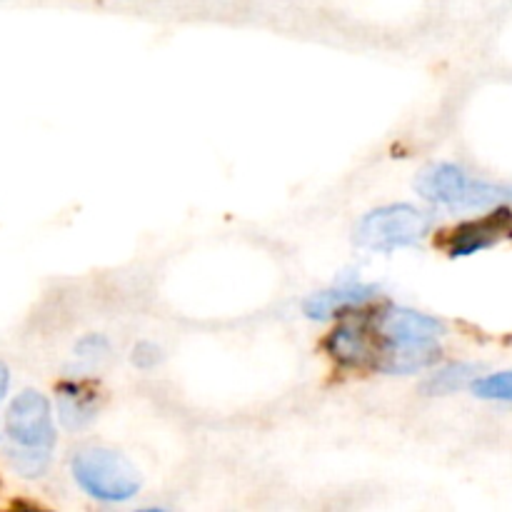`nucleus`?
I'll return each mask as SVG.
<instances>
[{"label":"nucleus","instance_id":"obj_11","mask_svg":"<svg viewBox=\"0 0 512 512\" xmlns=\"http://www.w3.org/2000/svg\"><path fill=\"white\" fill-rule=\"evenodd\" d=\"M478 375V368L470 363H453L445 368L435 370L428 380L423 383L425 395H450L458 393L465 385H473V378Z\"/></svg>","mask_w":512,"mask_h":512},{"label":"nucleus","instance_id":"obj_14","mask_svg":"<svg viewBox=\"0 0 512 512\" xmlns=\"http://www.w3.org/2000/svg\"><path fill=\"white\" fill-rule=\"evenodd\" d=\"M75 355H78L80 360H85V363L95 365L100 363V360L108 358L110 345L103 335H88V338H83L78 345H75Z\"/></svg>","mask_w":512,"mask_h":512},{"label":"nucleus","instance_id":"obj_4","mask_svg":"<svg viewBox=\"0 0 512 512\" xmlns=\"http://www.w3.org/2000/svg\"><path fill=\"white\" fill-rule=\"evenodd\" d=\"M5 433L15 445L53 448L58 435H55L50 400L38 390H23L15 395L5 413Z\"/></svg>","mask_w":512,"mask_h":512},{"label":"nucleus","instance_id":"obj_3","mask_svg":"<svg viewBox=\"0 0 512 512\" xmlns=\"http://www.w3.org/2000/svg\"><path fill=\"white\" fill-rule=\"evenodd\" d=\"M433 215L410 203H393L365 213L355 225L353 240L358 248L373 253H395L413 248L433 233Z\"/></svg>","mask_w":512,"mask_h":512},{"label":"nucleus","instance_id":"obj_6","mask_svg":"<svg viewBox=\"0 0 512 512\" xmlns=\"http://www.w3.org/2000/svg\"><path fill=\"white\" fill-rule=\"evenodd\" d=\"M512 235V210L508 205L493 208L488 215L478 220L463 223L455 228L448 238V253L453 258H468V255L483 253L493 245L503 243Z\"/></svg>","mask_w":512,"mask_h":512},{"label":"nucleus","instance_id":"obj_8","mask_svg":"<svg viewBox=\"0 0 512 512\" xmlns=\"http://www.w3.org/2000/svg\"><path fill=\"white\" fill-rule=\"evenodd\" d=\"M328 353L345 368H370L373 370L375 358H378V338L373 328L363 323H345L338 325L325 340Z\"/></svg>","mask_w":512,"mask_h":512},{"label":"nucleus","instance_id":"obj_10","mask_svg":"<svg viewBox=\"0 0 512 512\" xmlns=\"http://www.w3.org/2000/svg\"><path fill=\"white\" fill-rule=\"evenodd\" d=\"M58 415L65 428L80 430L98 415V398L83 385H65L58 393Z\"/></svg>","mask_w":512,"mask_h":512},{"label":"nucleus","instance_id":"obj_1","mask_svg":"<svg viewBox=\"0 0 512 512\" xmlns=\"http://www.w3.org/2000/svg\"><path fill=\"white\" fill-rule=\"evenodd\" d=\"M420 198L448 210H493L512 203V185L473 178L453 163H435L415 180Z\"/></svg>","mask_w":512,"mask_h":512},{"label":"nucleus","instance_id":"obj_12","mask_svg":"<svg viewBox=\"0 0 512 512\" xmlns=\"http://www.w3.org/2000/svg\"><path fill=\"white\" fill-rule=\"evenodd\" d=\"M10 465L23 478H40L50 465V448H30V445H18L8 453Z\"/></svg>","mask_w":512,"mask_h":512},{"label":"nucleus","instance_id":"obj_15","mask_svg":"<svg viewBox=\"0 0 512 512\" xmlns=\"http://www.w3.org/2000/svg\"><path fill=\"white\" fill-rule=\"evenodd\" d=\"M163 348L155 343H148V340H143V343H138L133 348V355H130V360H133V365L138 370H155L160 363H163Z\"/></svg>","mask_w":512,"mask_h":512},{"label":"nucleus","instance_id":"obj_13","mask_svg":"<svg viewBox=\"0 0 512 512\" xmlns=\"http://www.w3.org/2000/svg\"><path fill=\"white\" fill-rule=\"evenodd\" d=\"M473 395L483 400H503V403H512V370L510 373H493L485 378L473 380Z\"/></svg>","mask_w":512,"mask_h":512},{"label":"nucleus","instance_id":"obj_9","mask_svg":"<svg viewBox=\"0 0 512 512\" xmlns=\"http://www.w3.org/2000/svg\"><path fill=\"white\" fill-rule=\"evenodd\" d=\"M373 370L385 375H415L433 368L440 360L438 340L430 343H380Z\"/></svg>","mask_w":512,"mask_h":512},{"label":"nucleus","instance_id":"obj_2","mask_svg":"<svg viewBox=\"0 0 512 512\" xmlns=\"http://www.w3.org/2000/svg\"><path fill=\"white\" fill-rule=\"evenodd\" d=\"M70 470L85 495L100 503H128L140 493V470L113 448H83L70 460Z\"/></svg>","mask_w":512,"mask_h":512},{"label":"nucleus","instance_id":"obj_5","mask_svg":"<svg viewBox=\"0 0 512 512\" xmlns=\"http://www.w3.org/2000/svg\"><path fill=\"white\" fill-rule=\"evenodd\" d=\"M380 343H430L445 335V325L433 315L410 308H383L370 320Z\"/></svg>","mask_w":512,"mask_h":512},{"label":"nucleus","instance_id":"obj_16","mask_svg":"<svg viewBox=\"0 0 512 512\" xmlns=\"http://www.w3.org/2000/svg\"><path fill=\"white\" fill-rule=\"evenodd\" d=\"M8 385H10V373H8V368L0 363V400H3L5 393H8Z\"/></svg>","mask_w":512,"mask_h":512},{"label":"nucleus","instance_id":"obj_7","mask_svg":"<svg viewBox=\"0 0 512 512\" xmlns=\"http://www.w3.org/2000/svg\"><path fill=\"white\" fill-rule=\"evenodd\" d=\"M375 300H378V288H375V285L350 283V285H338V288H328V290H320V293H313L303 303V310L310 320L325 323V320H335V318H345V315L360 313V310H365L368 305H373Z\"/></svg>","mask_w":512,"mask_h":512}]
</instances>
